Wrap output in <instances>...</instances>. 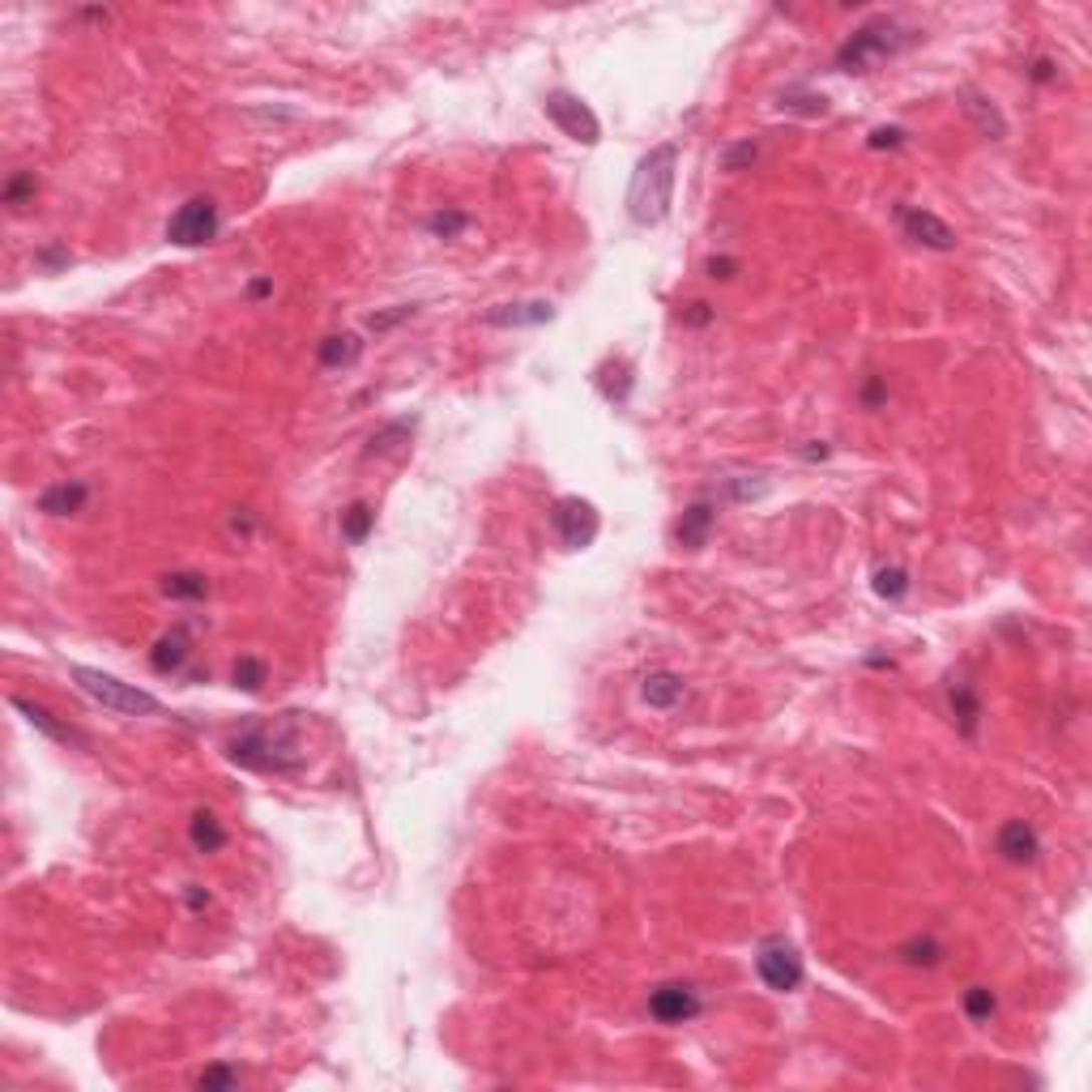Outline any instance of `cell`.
Masks as SVG:
<instances>
[{
  "instance_id": "6da1fadb",
  "label": "cell",
  "mask_w": 1092,
  "mask_h": 1092,
  "mask_svg": "<svg viewBox=\"0 0 1092 1092\" xmlns=\"http://www.w3.org/2000/svg\"><path fill=\"white\" fill-rule=\"evenodd\" d=\"M675 179H679V145L662 141L636 162L632 184H628V214L641 227L666 223L670 206H675Z\"/></svg>"
},
{
  "instance_id": "7a4b0ae2",
  "label": "cell",
  "mask_w": 1092,
  "mask_h": 1092,
  "mask_svg": "<svg viewBox=\"0 0 1092 1092\" xmlns=\"http://www.w3.org/2000/svg\"><path fill=\"white\" fill-rule=\"evenodd\" d=\"M909 43H914V30H900L892 18H875V22L858 26L841 47H836V69L841 73H870L875 64L904 52Z\"/></svg>"
},
{
  "instance_id": "3957f363",
  "label": "cell",
  "mask_w": 1092,
  "mask_h": 1092,
  "mask_svg": "<svg viewBox=\"0 0 1092 1092\" xmlns=\"http://www.w3.org/2000/svg\"><path fill=\"white\" fill-rule=\"evenodd\" d=\"M227 760L248 772H295L304 755L295 751L291 734H274L265 726H248L227 743Z\"/></svg>"
},
{
  "instance_id": "277c9868",
  "label": "cell",
  "mask_w": 1092,
  "mask_h": 1092,
  "mask_svg": "<svg viewBox=\"0 0 1092 1092\" xmlns=\"http://www.w3.org/2000/svg\"><path fill=\"white\" fill-rule=\"evenodd\" d=\"M69 675L81 692L111 713H124V717H158L162 713V704L149 692H141V687H132V683H120L115 675H103V670H94V666H69Z\"/></svg>"
},
{
  "instance_id": "5b68a950",
  "label": "cell",
  "mask_w": 1092,
  "mask_h": 1092,
  "mask_svg": "<svg viewBox=\"0 0 1092 1092\" xmlns=\"http://www.w3.org/2000/svg\"><path fill=\"white\" fill-rule=\"evenodd\" d=\"M755 973H760V982H764L768 990H777V995H789V990L802 986L806 965H802V956H798V948L789 944V939L772 935V939H764V944L755 948Z\"/></svg>"
},
{
  "instance_id": "8992f818",
  "label": "cell",
  "mask_w": 1092,
  "mask_h": 1092,
  "mask_svg": "<svg viewBox=\"0 0 1092 1092\" xmlns=\"http://www.w3.org/2000/svg\"><path fill=\"white\" fill-rule=\"evenodd\" d=\"M218 227H223L218 201L214 197H193L171 214V223H166V240H171L175 248H201V244L214 240Z\"/></svg>"
},
{
  "instance_id": "52a82bcc",
  "label": "cell",
  "mask_w": 1092,
  "mask_h": 1092,
  "mask_svg": "<svg viewBox=\"0 0 1092 1092\" xmlns=\"http://www.w3.org/2000/svg\"><path fill=\"white\" fill-rule=\"evenodd\" d=\"M551 529H556V537L568 547V551H585V547H594V537L602 529V516L590 499H581V495H564L551 503Z\"/></svg>"
},
{
  "instance_id": "ba28073f",
  "label": "cell",
  "mask_w": 1092,
  "mask_h": 1092,
  "mask_svg": "<svg viewBox=\"0 0 1092 1092\" xmlns=\"http://www.w3.org/2000/svg\"><path fill=\"white\" fill-rule=\"evenodd\" d=\"M542 111L551 115V124L564 128L573 141H581V145H598L602 141V124H598V115H594V107L585 103V98L568 94V90H551Z\"/></svg>"
},
{
  "instance_id": "9c48e42d",
  "label": "cell",
  "mask_w": 1092,
  "mask_h": 1092,
  "mask_svg": "<svg viewBox=\"0 0 1092 1092\" xmlns=\"http://www.w3.org/2000/svg\"><path fill=\"white\" fill-rule=\"evenodd\" d=\"M700 1012H704V999H700V990L687 982H662V986H653V995H649V1016L658 1024H687Z\"/></svg>"
},
{
  "instance_id": "30bf717a",
  "label": "cell",
  "mask_w": 1092,
  "mask_h": 1092,
  "mask_svg": "<svg viewBox=\"0 0 1092 1092\" xmlns=\"http://www.w3.org/2000/svg\"><path fill=\"white\" fill-rule=\"evenodd\" d=\"M896 223L914 244L931 248V252H952L956 248V231L939 214L922 210V206H896Z\"/></svg>"
},
{
  "instance_id": "8fae6325",
  "label": "cell",
  "mask_w": 1092,
  "mask_h": 1092,
  "mask_svg": "<svg viewBox=\"0 0 1092 1092\" xmlns=\"http://www.w3.org/2000/svg\"><path fill=\"white\" fill-rule=\"evenodd\" d=\"M995 849L1012 866H1033L1037 853H1041V836H1037V828L1029 824V819H1007V824L999 828V836H995Z\"/></svg>"
},
{
  "instance_id": "7c38bea8",
  "label": "cell",
  "mask_w": 1092,
  "mask_h": 1092,
  "mask_svg": "<svg viewBox=\"0 0 1092 1092\" xmlns=\"http://www.w3.org/2000/svg\"><path fill=\"white\" fill-rule=\"evenodd\" d=\"M482 321L495 325V329H533V325L556 321V304H551V299H529V304H495V308H486Z\"/></svg>"
},
{
  "instance_id": "4fadbf2b",
  "label": "cell",
  "mask_w": 1092,
  "mask_h": 1092,
  "mask_svg": "<svg viewBox=\"0 0 1092 1092\" xmlns=\"http://www.w3.org/2000/svg\"><path fill=\"white\" fill-rule=\"evenodd\" d=\"M713 525H717V503H709V499H692V503L683 508L679 525H675L679 547H683V551H704V547H709V537H713Z\"/></svg>"
},
{
  "instance_id": "5bb4252c",
  "label": "cell",
  "mask_w": 1092,
  "mask_h": 1092,
  "mask_svg": "<svg viewBox=\"0 0 1092 1092\" xmlns=\"http://www.w3.org/2000/svg\"><path fill=\"white\" fill-rule=\"evenodd\" d=\"M189 658H193V632L184 624H175L171 632H162L154 641V649H149V666H154L158 675H179V670L189 666Z\"/></svg>"
},
{
  "instance_id": "9a60e30c",
  "label": "cell",
  "mask_w": 1092,
  "mask_h": 1092,
  "mask_svg": "<svg viewBox=\"0 0 1092 1092\" xmlns=\"http://www.w3.org/2000/svg\"><path fill=\"white\" fill-rule=\"evenodd\" d=\"M13 709H18L30 726H35L39 734H47L52 738V743H64V747H86V738H81L69 721H60L52 709H43V704H35V700H26V696H13Z\"/></svg>"
},
{
  "instance_id": "2e32d148",
  "label": "cell",
  "mask_w": 1092,
  "mask_h": 1092,
  "mask_svg": "<svg viewBox=\"0 0 1092 1092\" xmlns=\"http://www.w3.org/2000/svg\"><path fill=\"white\" fill-rule=\"evenodd\" d=\"M86 499H90V486L81 482V478H73V482H52V486H47V491L39 495V512H47V516H73V512L86 508Z\"/></svg>"
},
{
  "instance_id": "e0dca14e",
  "label": "cell",
  "mask_w": 1092,
  "mask_h": 1092,
  "mask_svg": "<svg viewBox=\"0 0 1092 1092\" xmlns=\"http://www.w3.org/2000/svg\"><path fill=\"white\" fill-rule=\"evenodd\" d=\"M683 696H687V683H683V675H675V670H653V675H645V683H641V700L649 704V709H675Z\"/></svg>"
},
{
  "instance_id": "ac0fdd59",
  "label": "cell",
  "mask_w": 1092,
  "mask_h": 1092,
  "mask_svg": "<svg viewBox=\"0 0 1092 1092\" xmlns=\"http://www.w3.org/2000/svg\"><path fill=\"white\" fill-rule=\"evenodd\" d=\"M948 709H952L956 730H961L965 738L978 734V726H982V700H978V692H973L969 683H948Z\"/></svg>"
},
{
  "instance_id": "d6986e66",
  "label": "cell",
  "mask_w": 1092,
  "mask_h": 1092,
  "mask_svg": "<svg viewBox=\"0 0 1092 1092\" xmlns=\"http://www.w3.org/2000/svg\"><path fill=\"white\" fill-rule=\"evenodd\" d=\"M896 956H900V965H914V969H935V965H944L948 948L939 944L935 935H914V939H904V944L896 948Z\"/></svg>"
},
{
  "instance_id": "ffe728a7",
  "label": "cell",
  "mask_w": 1092,
  "mask_h": 1092,
  "mask_svg": "<svg viewBox=\"0 0 1092 1092\" xmlns=\"http://www.w3.org/2000/svg\"><path fill=\"white\" fill-rule=\"evenodd\" d=\"M359 355H363L359 333H333V338H325L321 350H316L321 367H350V363H359Z\"/></svg>"
},
{
  "instance_id": "44dd1931",
  "label": "cell",
  "mask_w": 1092,
  "mask_h": 1092,
  "mask_svg": "<svg viewBox=\"0 0 1092 1092\" xmlns=\"http://www.w3.org/2000/svg\"><path fill=\"white\" fill-rule=\"evenodd\" d=\"M189 836H193V845H197L201 853H218V849L227 845V828H223V819H218L214 811H206V806H201V811L193 815Z\"/></svg>"
},
{
  "instance_id": "7402d4cb",
  "label": "cell",
  "mask_w": 1092,
  "mask_h": 1092,
  "mask_svg": "<svg viewBox=\"0 0 1092 1092\" xmlns=\"http://www.w3.org/2000/svg\"><path fill=\"white\" fill-rule=\"evenodd\" d=\"M410 435H414V418H393L389 427H380L372 440H367L363 457H389V452H397L401 444H410Z\"/></svg>"
},
{
  "instance_id": "603a6c76",
  "label": "cell",
  "mask_w": 1092,
  "mask_h": 1092,
  "mask_svg": "<svg viewBox=\"0 0 1092 1092\" xmlns=\"http://www.w3.org/2000/svg\"><path fill=\"white\" fill-rule=\"evenodd\" d=\"M162 598H179V602H201L210 594V577L206 573H166L158 581Z\"/></svg>"
},
{
  "instance_id": "cb8c5ba5",
  "label": "cell",
  "mask_w": 1092,
  "mask_h": 1092,
  "mask_svg": "<svg viewBox=\"0 0 1092 1092\" xmlns=\"http://www.w3.org/2000/svg\"><path fill=\"white\" fill-rule=\"evenodd\" d=\"M338 525H342V537H346L350 547H363L367 537H372V529H376V512H372V503L355 499V503H350V508L342 512Z\"/></svg>"
},
{
  "instance_id": "d4e9b609",
  "label": "cell",
  "mask_w": 1092,
  "mask_h": 1092,
  "mask_svg": "<svg viewBox=\"0 0 1092 1092\" xmlns=\"http://www.w3.org/2000/svg\"><path fill=\"white\" fill-rule=\"evenodd\" d=\"M777 107H781V111H794V115H806V120H815V115L828 111V98L815 94V90H806V86H789V90H781Z\"/></svg>"
},
{
  "instance_id": "484cf974",
  "label": "cell",
  "mask_w": 1092,
  "mask_h": 1092,
  "mask_svg": "<svg viewBox=\"0 0 1092 1092\" xmlns=\"http://www.w3.org/2000/svg\"><path fill=\"white\" fill-rule=\"evenodd\" d=\"M870 590L883 602H900L909 594V573H904L900 564H883V568H875V577H870Z\"/></svg>"
},
{
  "instance_id": "4316f807",
  "label": "cell",
  "mask_w": 1092,
  "mask_h": 1092,
  "mask_svg": "<svg viewBox=\"0 0 1092 1092\" xmlns=\"http://www.w3.org/2000/svg\"><path fill=\"white\" fill-rule=\"evenodd\" d=\"M265 679H269V670H265L261 658H240V662H235V670H231V683L240 687V692H248V696H257L261 687H265Z\"/></svg>"
},
{
  "instance_id": "83f0119b",
  "label": "cell",
  "mask_w": 1092,
  "mask_h": 1092,
  "mask_svg": "<svg viewBox=\"0 0 1092 1092\" xmlns=\"http://www.w3.org/2000/svg\"><path fill=\"white\" fill-rule=\"evenodd\" d=\"M427 231L435 235V240H457L461 231H469V214L465 210H435L427 218Z\"/></svg>"
},
{
  "instance_id": "f1b7e54d",
  "label": "cell",
  "mask_w": 1092,
  "mask_h": 1092,
  "mask_svg": "<svg viewBox=\"0 0 1092 1092\" xmlns=\"http://www.w3.org/2000/svg\"><path fill=\"white\" fill-rule=\"evenodd\" d=\"M965 111L973 115V120H978V128L986 132V137H995V141H999V137H1007V120L999 115V107H990V103H986V98H969Z\"/></svg>"
},
{
  "instance_id": "f546056e",
  "label": "cell",
  "mask_w": 1092,
  "mask_h": 1092,
  "mask_svg": "<svg viewBox=\"0 0 1092 1092\" xmlns=\"http://www.w3.org/2000/svg\"><path fill=\"white\" fill-rule=\"evenodd\" d=\"M995 1007H999V999H995V990L990 986H969L965 990V1016L973 1024H986L990 1016H995Z\"/></svg>"
},
{
  "instance_id": "4dcf8cb0",
  "label": "cell",
  "mask_w": 1092,
  "mask_h": 1092,
  "mask_svg": "<svg viewBox=\"0 0 1092 1092\" xmlns=\"http://www.w3.org/2000/svg\"><path fill=\"white\" fill-rule=\"evenodd\" d=\"M197 1088L201 1092H231V1088H240V1071L227 1067V1063H218V1067H206L197 1075Z\"/></svg>"
},
{
  "instance_id": "1f68e13d",
  "label": "cell",
  "mask_w": 1092,
  "mask_h": 1092,
  "mask_svg": "<svg viewBox=\"0 0 1092 1092\" xmlns=\"http://www.w3.org/2000/svg\"><path fill=\"white\" fill-rule=\"evenodd\" d=\"M39 193V179H35V171H13L9 179H5V189H0V197H5V206H22V201H30Z\"/></svg>"
},
{
  "instance_id": "d6a6232c",
  "label": "cell",
  "mask_w": 1092,
  "mask_h": 1092,
  "mask_svg": "<svg viewBox=\"0 0 1092 1092\" xmlns=\"http://www.w3.org/2000/svg\"><path fill=\"white\" fill-rule=\"evenodd\" d=\"M755 158H760V145H755V141H738V145H730L726 154H721V171H743V166H751Z\"/></svg>"
},
{
  "instance_id": "836d02e7",
  "label": "cell",
  "mask_w": 1092,
  "mask_h": 1092,
  "mask_svg": "<svg viewBox=\"0 0 1092 1092\" xmlns=\"http://www.w3.org/2000/svg\"><path fill=\"white\" fill-rule=\"evenodd\" d=\"M414 312H418L414 304H397L393 312H372V316H367V329H372V333H389V329H397L401 321H410Z\"/></svg>"
},
{
  "instance_id": "e575fe53",
  "label": "cell",
  "mask_w": 1092,
  "mask_h": 1092,
  "mask_svg": "<svg viewBox=\"0 0 1092 1092\" xmlns=\"http://www.w3.org/2000/svg\"><path fill=\"white\" fill-rule=\"evenodd\" d=\"M768 491V482L760 478V474H738V478H730V495L738 499V503H747V499H760Z\"/></svg>"
},
{
  "instance_id": "d590c367",
  "label": "cell",
  "mask_w": 1092,
  "mask_h": 1092,
  "mask_svg": "<svg viewBox=\"0 0 1092 1092\" xmlns=\"http://www.w3.org/2000/svg\"><path fill=\"white\" fill-rule=\"evenodd\" d=\"M904 141H909V132L896 128V124L875 128V132H870V137H866V145H870V149H900Z\"/></svg>"
},
{
  "instance_id": "8d00e7d4",
  "label": "cell",
  "mask_w": 1092,
  "mask_h": 1092,
  "mask_svg": "<svg viewBox=\"0 0 1092 1092\" xmlns=\"http://www.w3.org/2000/svg\"><path fill=\"white\" fill-rule=\"evenodd\" d=\"M858 401L866 410H879L883 401H887V384H883V376H870L866 384H862V393H858Z\"/></svg>"
},
{
  "instance_id": "74e56055",
  "label": "cell",
  "mask_w": 1092,
  "mask_h": 1092,
  "mask_svg": "<svg viewBox=\"0 0 1092 1092\" xmlns=\"http://www.w3.org/2000/svg\"><path fill=\"white\" fill-rule=\"evenodd\" d=\"M704 274L730 282V278L738 274V261H734V257H709V261H704Z\"/></svg>"
},
{
  "instance_id": "f35d334b",
  "label": "cell",
  "mask_w": 1092,
  "mask_h": 1092,
  "mask_svg": "<svg viewBox=\"0 0 1092 1092\" xmlns=\"http://www.w3.org/2000/svg\"><path fill=\"white\" fill-rule=\"evenodd\" d=\"M35 261H39L43 269H64V265H73V257H69V252H64L60 244H52V248H43V252H35Z\"/></svg>"
},
{
  "instance_id": "ab89813d",
  "label": "cell",
  "mask_w": 1092,
  "mask_h": 1092,
  "mask_svg": "<svg viewBox=\"0 0 1092 1092\" xmlns=\"http://www.w3.org/2000/svg\"><path fill=\"white\" fill-rule=\"evenodd\" d=\"M713 321V308L704 304V299H696V304H687V312H683V325H692V329H704Z\"/></svg>"
},
{
  "instance_id": "60d3db41",
  "label": "cell",
  "mask_w": 1092,
  "mask_h": 1092,
  "mask_svg": "<svg viewBox=\"0 0 1092 1092\" xmlns=\"http://www.w3.org/2000/svg\"><path fill=\"white\" fill-rule=\"evenodd\" d=\"M1029 77L1037 81V86H1050V81L1058 77V69H1054V60H1046V56H1041V60H1033V69H1029Z\"/></svg>"
},
{
  "instance_id": "b9f144b4",
  "label": "cell",
  "mask_w": 1092,
  "mask_h": 1092,
  "mask_svg": "<svg viewBox=\"0 0 1092 1092\" xmlns=\"http://www.w3.org/2000/svg\"><path fill=\"white\" fill-rule=\"evenodd\" d=\"M184 900H189V909H193V914L210 909V892H206V887H197V883H189V887H184Z\"/></svg>"
},
{
  "instance_id": "7bdbcfd3",
  "label": "cell",
  "mask_w": 1092,
  "mask_h": 1092,
  "mask_svg": "<svg viewBox=\"0 0 1092 1092\" xmlns=\"http://www.w3.org/2000/svg\"><path fill=\"white\" fill-rule=\"evenodd\" d=\"M828 452H832V448H828L824 440H815L811 448H802V457H806V461H824V457H828Z\"/></svg>"
},
{
  "instance_id": "ee69618b",
  "label": "cell",
  "mask_w": 1092,
  "mask_h": 1092,
  "mask_svg": "<svg viewBox=\"0 0 1092 1092\" xmlns=\"http://www.w3.org/2000/svg\"><path fill=\"white\" fill-rule=\"evenodd\" d=\"M269 291H274V287H269V278H257V282H252V291H248V295H252V299H265Z\"/></svg>"
}]
</instances>
